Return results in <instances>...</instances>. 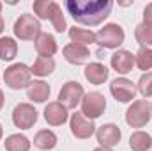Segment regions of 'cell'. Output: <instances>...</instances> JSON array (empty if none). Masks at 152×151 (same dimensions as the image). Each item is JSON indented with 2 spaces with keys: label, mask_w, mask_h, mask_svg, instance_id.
<instances>
[{
  "label": "cell",
  "mask_w": 152,
  "mask_h": 151,
  "mask_svg": "<svg viewBox=\"0 0 152 151\" xmlns=\"http://www.w3.org/2000/svg\"><path fill=\"white\" fill-rule=\"evenodd\" d=\"M64 7L73 16L76 23L96 27L112 14L113 2L112 0H66Z\"/></svg>",
  "instance_id": "cell-1"
},
{
  "label": "cell",
  "mask_w": 152,
  "mask_h": 151,
  "mask_svg": "<svg viewBox=\"0 0 152 151\" xmlns=\"http://www.w3.org/2000/svg\"><path fill=\"white\" fill-rule=\"evenodd\" d=\"M34 13L41 20H50L57 32H64L67 29L66 16L62 14V7L53 0H37V2H34Z\"/></svg>",
  "instance_id": "cell-2"
},
{
  "label": "cell",
  "mask_w": 152,
  "mask_h": 151,
  "mask_svg": "<svg viewBox=\"0 0 152 151\" xmlns=\"http://www.w3.org/2000/svg\"><path fill=\"white\" fill-rule=\"evenodd\" d=\"M4 82L7 87L14 89V91H20V89H25L32 84V71L27 64L23 62H16L12 66H9L5 71H4Z\"/></svg>",
  "instance_id": "cell-3"
},
{
  "label": "cell",
  "mask_w": 152,
  "mask_h": 151,
  "mask_svg": "<svg viewBox=\"0 0 152 151\" xmlns=\"http://www.w3.org/2000/svg\"><path fill=\"white\" fill-rule=\"evenodd\" d=\"M14 36L21 41H36L41 34V23L34 14H21L14 21Z\"/></svg>",
  "instance_id": "cell-4"
},
{
  "label": "cell",
  "mask_w": 152,
  "mask_h": 151,
  "mask_svg": "<svg viewBox=\"0 0 152 151\" xmlns=\"http://www.w3.org/2000/svg\"><path fill=\"white\" fill-rule=\"evenodd\" d=\"M152 117L151 105L147 100H136L126 112V123L131 128H143Z\"/></svg>",
  "instance_id": "cell-5"
},
{
  "label": "cell",
  "mask_w": 152,
  "mask_h": 151,
  "mask_svg": "<svg viewBox=\"0 0 152 151\" xmlns=\"http://www.w3.org/2000/svg\"><path fill=\"white\" fill-rule=\"evenodd\" d=\"M124 39L126 32L118 23H108L96 34V43L103 48H118Z\"/></svg>",
  "instance_id": "cell-6"
},
{
  "label": "cell",
  "mask_w": 152,
  "mask_h": 151,
  "mask_svg": "<svg viewBox=\"0 0 152 151\" xmlns=\"http://www.w3.org/2000/svg\"><path fill=\"white\" fill-rule=\"evenodd\" d=\"M104 109H106V98H104V94H101L97 91L87 93L81 100V114L90 121L101 117Z\"/></svg>",
  "instance_id": "cell-7"
},
{
  "label": "cell",
  "mask_w": 152,
  "mask_h": 151,
  "mask_svg": "<svg viewBox=\"0 0 152 151\" xmlns=\"http://www.w3.org/2000/svg\"><path fill=\"white\" fill-rule=\"evenodd\" d=\"M85 93H83V85L80 82H75V80H69L62 85L60 93H58V103H62L67 110L69 109H76L81 100H83Z\"/></svg>",
  "instance_id": "cell-8"
},
{
  "label": "cell",
  "mask_w": 152,
  "mask_h": 151,
  "mask_svg": "<svg viewBox=\"0 0 152 151\" xmlns=\"http://www.w3.org/2000/svg\"><path fill=\"white\" fill-rule=\"evenodd\" d=\"M12 123L20 130H28L37 123V110L30 103H20L12 110Z\"/></svg>",
  "instance_id": "cell-9"
},
{
  "label": "cell",
  "mask_w": 152,
  "mask_h": 151,
  "mask_svg": "<svg viewBox=\"0 0 152 151\" xmlns=\"http://www.w3.org/2000/svg\"><path fill=\"white\" fill-rule=\"evenodd\" d=\"M136 85L129 80V78H124V76H120V78H115L112 80V84H110V93H112V96H113L117 101H120V103H129V101H133L134 100V96H136Z\"/></svg>",
  "instance_id": "cell-10"
},
{
  "label": "cell",
  "mask_w": 152,
  "mask_h": 151,
  "mask_svg": "<svg viewBox=\"0 0 152 151\" xmlns=\"http://www.w3.org/2000/svg\"><path fill=\"white\" fill-rule=\"evenodd\" d=\"M69 126H71V133L75 135L76 139H81V141L90 139V137L96 133V124H94L90 119H87L81 112L71 114V117H69Z\"/></svg>",
  "instance_id": "cell-11"
},
{
  "label": "cell",
  "mask_w": 152,
  "mask_h": 151,
  "mask_svg": "<svg viewBox=\"0 0 152 151\" xmlns=\"http://www.w3.org/2000/svg\"><path fill=\"white\" fill-rule=\"evenodd\" d=\"M96 137H97V142L101 144V148H106V150H112L115 148L120 139H122V132L120 128L113 124V123H106L103 126H99L96 130Z\"/></svg>",
  "instance_id": "cell-12"
},
{
  "label": "cell",
  "mask_w": 152,
  "mask_h": 151,
  "mask_svg": "<svg viewBox=\"0 0 152 151\" xmlns=\"http://www.w3.org/2000/svg\"><path fill=\"white\" fill-rule=\"evenodd\" d=\"M62 53H64V59L73 66H81L90 59V50L83 44H75V43L66 44Z\"/></svg>",
  "instance_id": "cell-13"
},
{
  "label": "cell",
  "mask_w": 152,
  "mask_h": 151,
  "mask_svg": "<svg viewBox=\"0 0 152 151\" xmlns=\"http://www.w3.org/2000/svg\"><path fill=\"white\" fill-rule=\"evenodd\" d=\"M44 119L50 126H60L69 119V114H67V109L62 103L51 101L44 107Z\"/></svg>",
  "instance_id": "cell-14"
},
{
  "label": "cell",
  "mask_w": 152,
  "mask_h": 151,
  "mask_svg": "<svg viewBox=\"0 0 152 151\" xmlns=\"http://www.w3.org/2000/svg\"><path fill=\"white\" fill-rule=\"evenodd\" d=\"M110 64L117 73L120 75H126L133 70V66L136 64L134 62V55L129 52V50H117L113 55L110 57Z\"/></svg>",
  "instance_id": "cell-15"
},
{
  "label": "cell",
  "mask_w": 152,
  "mask_h": 151,
  "mask_svg": "<svg viewBox=\"0 0 152 151\" xmlns=\"http://www.w3.org/2000/svg\"><path fill=\"white\" fill-rule=\"evenodd\" d=\"M34 43H36V52L39 53V57H53L58 50L57 39L48 32H41Z\"/></svg>",
  "instance_id": "cell-16"
},
{
  "label": "cell",
  "mask_w": 152,
  "mask_h": 151,
  "mask_svg": "<svg viewBox=\"0 0 152 151\" xmlns=\"http://www.w3.org/2000/svg\"><path fill=\"white\" fill-rule=\"evenodd\" d=\"M83 75L87 78V82H90L92 85H101V84H104V82L108 80L110 71H108V68H106L104 64H101V62H92V64H88V66L85 68Z\"/></svg>",
  "instance_id": "cell-17"
},
{
  "label": "cell",
  "mask_w": 152,
  "mask_h": 151,
  "mask_svg": "<svg viewBox=\"0 0 152 151\" xmlns=\"http://www.w3.org/2000/svg\"><path fill=\"white\" fill-rule=\"evenodd\" d=\"M50 85L42 80H34L28 87H27V98L36 101V103H44L48 98H50Z\"/></svg>",
  "instance_id": "cell-18"
},
{
  "label": "cell",
  "mask_w": 152,
  "mask_h": 151,
  "mask_svg": "<svg viewBox=\"0 0 152 151\" xmlns=\"http://www.w3.org/2000/svg\"><path fill=\"white\" fill-rule=\"evenodd\" d=\"M129 146L133 151H149L152 148V135L147 132H134L129 137Z\"/></svg>",
  "instance_id": "cell-19"
},
{
  "label": "cell",
  "mask_w": 152,
  "mask_h": 151,
  "mask_svg": "<svg viewBox=\"0 0 152 151\" xmlns=\"http://www.w3.org/2000/svg\"><path fill=\"white\" fill-rule=\"evenodd\" d=\"M57 142H58V139L51 130H39L36 133V137H34V146L42 151L53 150L57 146Z\"/></svg>",
  "instance_id": "cell-20"
},
{
  "label": "cell",
  "mask_w": 152,
  "mask_h": 151,
  "mask_svg": "<svg viewBox=\"0 0 152 151\" xmlns=\"http://www.w3.org/2000/svg\"><path fill=\"white\" fill-rule=\"evenodd\" d=\"M30 71H32V75L41 76V78L51 75L55 71V61H53V57H37L36 62L32 64Z\"/></svg>",
  "instance_id": "cell-21"
},
{
  "label": "cell",
  "mask_w": 152,
  "mask_h": 151,
  "mask_svg": "<svg viewBox=\"0 0 152 151\" xmlns=\"http://www.w3.org/2000/svg\"><path fill=\"white\" fill-rule=\"evenodd\" d=\"M5 151H30V141L21 133H12L4 142Z\"/></svg>",
  "instance_id": "cell-22"
},
{
  "label": "cell",
  "mask_w": 152,
  "mask_h": 151,
  "mask_svg": "<svg viewBox=\"0 0 152 151\" xmlns=\"http://www.w3.org/2000/svg\"><path fill=\"white\" fill-rule=\"evenodd\" d=\"M69 38L75 44H92L96 43V34L92 30H87V29H78V27H71L69 29Z\"/></svg>",
  "instance_id": "cell-23"
},
{
  "label": "cell",
  "mask_w": 152,
  "mask_h": 151,
  "mask_svg": "<svg viewBox=\"0 0 152 151\" xmlns=\"http://www.w3.org/2000/svg\"><path fill=\"white\" fill-rule=\"evenodd\" d=\"M134 38H136L138 44L142 48H151L152 46V23L142 21L136 27V30H134Z\"/></svg>",
  "instance_id": "cell-24"
},
{
  "label": "cell",
  "mask_w": 152,
  "mask_h": 151,
  "mask_svg": "<svg viewBox=\"0 0 152 151\" xmlns=\"http://www.w3.org/2000/svg\"><path fill=\"white\" fill-rule=\"evenodd\" d=\"M18 55V43L12 38H0V59L2 61H12Z\"/></svg>",
  "instance_id": "cell-25"
},
{
  "label": "cell",
  "mask_w": 152,
  "mask_h": 151,
  "mask_svg": "<svg viewBox=\"0 0 152 151\" xmlns=\"http://www.w3.org/2000/svg\"><path fill=\"white\" fill-rule=\"evenodd\" d=\"M134 62L142 71H151L152 70V48H140L138 53L134 55Z\"/></svg>",
  "instance_id": "cell-26"
},
{
  "label": "cell",
  "mask_w": 152,
  "mask_h": 151,
  "mask_svg": "<svg viewBox=\"0 0 152 151\" xmlns=\"http://www.w3.org/2000/svg\"><path fill=\"white\" fill-rule=\"evenodd\" d=\"M136 89H138L145 98L152 96V71H147V73H143V75L140 76V80H138V84H136Z\"/></svg>",
  "instance_id": "cell-27"
},
{
  "label": "cell",
  "mask_w": 152,
  "mask_h": 151,
  "mask_svg": "<svg viewBox=\"0 0 152 151\" xmlns=\"http://www.w3.org/2000/svg\"><path fill=\"white\" fill-rule=\"evenodd\" d=\"M143 21L152 23V4H149V5L143 9Z\"/></svg>",
  "instance_id": "cell-28"
},
{
  "label": "cell",
  "mask_w": 152,
  "mask_h": 151,
  "mask_svg": "<svg viewBox=\"0 0 152 151\" xmlns=\"http://www.w3.org/2000/svg\"><path fill=\"white\" fill-rule=\"evenodd\" d=\"M2 107H4V93L0 89V110H2Z\"/></svg>",
  "instance_id": "cell-29"
},
{
  "label": "cell",
  "mask_w": 152,
  "mask_h": 151,
  "mask_svg": "<svg viewBox=\"0 0 152 151\" xmlns=\"http://www.w3.org/2000/svg\"><path fill=\"white\" fill-rule=\"evenodd\" d=\"M2 32H4V18L0 16V34H2Z\"/></svg>",
  "instance_id": "cell-30"
},
{
  "label": "cell",
  "mask_w": 152,
  "mask_h": 151,
  "mask_svg": "<svg viewBox=\"0 0 152 151\" xmlns=\"http://www.w3.org/2000/svg\"><path fill=\"white\" fill-rule=\"evenodd\" d=\"M94 151H112V150H106V148H101V146H99V148H96Z\"/></svg>",
  "instance_id": "cell-31"
},
{
  "label": "cell",
  "mask_w": 152,
  "mask_h": 151,
  "mask_svg": "<svg viewBox=\"0 0 152 151\" xmlns=\"http://www.w3.org/2000/svg\"><path fill=\"white\" fill-rule=\"evenodd\" d=\"M2 135H4V130H2V124H0V139H2Z\"/></svg>",
  "instance_id": "cell-32"
},
{
  "label": "cell",
  "mask_w": 152,
  "mask_h": 151,
  "mask_svg": "<svg viewBox=\"0 0 152 151\" xmlns=\"http://www.w3.org/2000/svg\"><path fill=\"white\" fill-rule=\"evenodd\" d=\"M0 11H2V2H0Z\"/></svg>",
  "instance_id": "cell-33"
},
{
  "label": "cell",
  "mask_w": 152,
  "mask_h": 151,
  "mask_svg": "<svg viewBox=\"0 0 152 151\" xmlns=\"http://www.w3.org/2000/svg\"><path fill=\"white\" fill-rule=\"evenodd\" d=\"M151 110H152V105H151Z\"/></svg>",
  "instance_id": "cell-34"
}]
</instances>
